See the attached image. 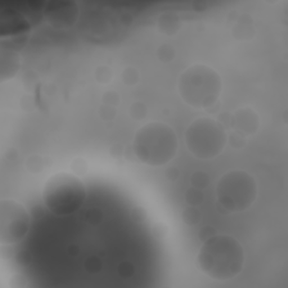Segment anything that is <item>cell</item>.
Segmentation results:
<instances>
[{"label": "cell", "instance_id": "cell-1", "mask_svg": "<svg viewBox=\"0 0 288 288\" xmlns=\"http://www.w3.org/2000/svg\"><path fill=\"white\" fill-rule=\"evenodd\" d=\"M244 258V250L236 238L215 234L202 242L196 261L206 276L215 280H228L242 272Z\"/></svg>", "mask_w": 288, "mask_h": 288}, {"label": "cell", "instance_id": "cell-2", "mask_svg": "<svg viewBox=\"0 0 288 288\" xmlns=\"http://www.w3.org/2000/svg\"><path fill=\"white\" fill-rule=\"evenodd\" d=\"M174 130L162 122H148L140 128L133 138V152L142 164L150 166L168 164L178 151Z\"/></svg>", "mask_w": 288, "mask_h": 288}, {"label": "cell", "instance_id": "cell-3", "mask_svg": "<svg viewBox=\"0 0 288 288\" xmlns=\"http://www.w3.org/2000/svg\"><path fill=\"white\" fill-rule=\"evenodd\" d=\"M223 82L218 71L204 63L188 66L178 80L180 97L195 110L213 107L222 94Z\"/></svg>", "mask_w": 288, "mask_h": 288}, {"label": "cell", "instance_id": "cell-4", "mask_svg": "<svg viewBox=\"0 0 288 288\" xmlns=\"http://www.w3.org/2000/svg\"><path fill=\"white\" fill-rule=\"evenodd\" d=\"M87 197L84 184L78 176L58 172L50 177L43 190V200L52 214L66 216L76 213Z\"/></svg>", "mask_w": 288, "mask_h": 288}, {"label": "cell", "instance_id": "cell-5", "mask_svg": "<svg viewBox=\"0 0 288 288\" xmlns=\"http://www.w3.org/2000/svg\"><path fill=\"white\" fill-rule=\"evenodd\" d=\"M184 143L190 154L200 160L218 156L228 144L224 126L212 117H198L184 132Z\"/></svg>", "mask_w": 288, "mask_h": 288}, {"label": "cell", "instance_id": "cell-6", "mask_svg": "<svg viewBox=\"0 0 288 288\" xmlns=\"http://www.w3.org/2000/svg\"><path fill=\"white\" fill-rule=\"evenodd\" d=\"M258 196V184L254 176L243 170L224 174L216 184L218 204L231 213L249 210Z\"/></svg>", "mask_w": 288, "mask_h": 288}, {"label": "cell", "instance_id": "cell-7", "mask_svg": "<svg viewBox=\"0 0 288 288\" xmlns=\"http://www.w3.org/2000/svg\"><path fill=\"white\" fill-rule=\"evenodd\" d=\"M30 226V216L22 202L12 198L0 200V243L14 246L26 238Z\"/></svg>", "mask_w": 288, "mask_h": 288}, {"label": "cell", "instance_id": "cell-8", "mask_svg": "<svg viewBox=\"0 0 288 288\" xmlns=\"http://www.w3.org/2000/svg\"><path fill=\"white\" fill-rule=\"evenodd\" d=\"M80 16L78 2L70 0L45 2L43 17L54 28H71L76 24Z\"/></svg>", "mask_w": 288, "mask_h": 288}, {"label": "cell", "instance_id": "cell-9", "mask_svg": "<svg viewBox=\"0 0 288 288\" xmlns=\"http://www.w3.org/2000/svg\"><path fill=\"white\" fill-rule=\"evenodd\" d=\"M30 27L28 18L16 9H4L0 12V38L2 40L27 36Z\"/></svg>", "mask_w": 288, "mask_h": 288}, {"label": "cell", "instance_id": "cell-10", "mask_svg": "<svg viewBox=\"0 0 288 288\" xmlns=\"http://www.w3.org/2000/svg\"><path fill=\"white\" fill-rule=\"evenodd\" d=\"M261 122L259 114L252 107H241L233 112L231 126L233 130L244 138L258 132Z\"/></svg>", "mask_w": 288, "mask_h": 288}, {"label": "cell", "instance_id": "cell-11", "mask_svg": "<svg viewBox=\"0 0 288 288\" xmlns=\"http://www.w3.org/2000/svg\"><path fill=\"white\" fill-rule=\"evenodd\" d=\"M20 68V58L12 50L0 48V81L12 79Z\"/></svg>", "mask_w": 288, "mask_h": 288}, {"label": "cell", "instance_id": "cell-12", "mask_svg": "<svg viewBox=\"0 0 288 288\" xmlns=\"http://www.w3.org/2000/svg\"><path fill=\"white\" fill-rule=\"evenodd\" d=\"M233 38L238 40H250L254 38L256 27L249 14H243L238 18L232 28Z\"/></svg>", "mask_w": 288, "mask_h": 288}, {"label": "cell", "instance_id": "cell-13", "mask_svg": "<svg viewBox=\"0 0 288 288\" xmlns=\"http://www.w3.org/2000/svg\"><path fill=\"white\" fill-rule=\"evenodd\" d=\"M158 30L161 34L166 36H174L182 28V20L178 14L174 12H162L158 18Z\"/></svg>", "mask_w": 288, "mask_h": 288}, {"label": "cell", "instance_id": "cell-14", "mask_svg": "<svg viewBox=\"0 0 288 288\" xmlns=\"http://www.w3.org/2000/svg\"><path fill=\"white\" fill-rule=\"evenodd\" d=\"M182 222L188 226H196L202 220V212L198 207L188 206L182 212Z\"/></svg>", "mask_w": 288, "mask_h": 288}, {"label": "cell", "instance_id": "cell-15", "mask_svg": "<svg viewBox=\"0 0 288 288\" xmlns=\"http://www.w3.org/2000/svg\"><path fill=\"white\" fill-rule=\"evenodd\" d=\"M25 166L30 174H40L46 168V162L42 156L32 154L26 159Z\"/></svg>", "mask_w": 288, "mask_h": 288}, {"label": "cell", "instance_id": "cell-16", "mask_svg": "<svg viewBox=\"0 0 288 288\" xmlns=\"http://www.w3.org/2000/svg\"><path fill=\"white\" fill-rule=\"evenodd\" d=\"M204 192L202 189H198L195 187H189L186 192H184V202L188 206L198 207L202 204L204 202Z\"/></svg>", "mask_w": 288, "mask_h": 288}, {"label": "cell", "instance_id": "cell-17", "mask_svg": "<svg viewBox=\"0 0 288 288\" xmlns=\"http://www.w3.org/2000/svg\"><path fill=\"white\" fill-rule=\"evenodd\" d=\"M156 54L160 62L170 63L174 60L176 56H177V51H176V48L171 44L164 43L159 45V48H156Z\"/></svg>", "mask_w": 288, "mask_h": 288}, {"label": "cell", "instance_id": "cell-18", "mask_svg": "<svg viewBox=\"0 0 288 288\" xmlns=\"http://www.w3.org/2000/svg\"><path fill=\"white\" fill-rule=\"evenodd\" d=\"M128 114L130 118L134 120H143L148 115V106L141 100H136L132 102V105L130 106Z\"/></svg>", "mask_w": 288, "mask_h": 288}, {"label": "cell", "instance_id": "cell-19", "mask_svg": "<svg viewBox=\"0 0 288 288\" xmlns=\"http://www.w3.org/2000/svg\"><path fill=\"white\" fill-rule=\"evenodd\" d=\"M120 78H122V81L124 82V84L132 87V86L138 84L140 79H141V76H140V71L136 69V68L128 66V68H125L123 72H122Z\"/></svg>", "mask_w": 288, "mask_h": 288}, {"label": "cell", "instance_id": "cell-20", "mask_svg": "<svg viewBox=\"0 0 288 288\" xmlns=\"http://www.w3.org/2000/svg\"><path fill=\"white\" fill-rule=\"evenodd\" d=\"M112 76H114V74H112V68L106 64L98 66L94 70V79L102 84H110L112 80Z\"/></svg>", "mask_w": 288, "mask_h": 288}, {"label": "cell", "instance_id": "cell-21", "mask_svg": "<svg viewBox=\"0 0 288 288\" xmlns=\"http://www.w3.org/2000/svg\"><path fill=\"white\" fill-rule=\"evenodd\" d=\"M190 184L192 187L198 189H205L210 184V176L205 171H195L190 176Z\"/></svg>", "mask_w": 288, "mask_h": 288}, {"label": "cell", "instance_id": "cell-22", "mask_svg": "<svg viewBox=\"0 0 288 288\" xmlns=\"http://www.w3.org/2000/svg\"><path fill=\"white\" fill-rule=\"evenodd\" d=\"M84 218L88 224L92 225V226H96V225H99L102 222L104 213L102 210L97 208V207H92V208H89L86 212Z\"/></svg>", "mask_w": 288, "mask_h": 288}, {"label": "cell", "instance_id": "cell-23", "mask_svg": "<svg viewBox=\"0 0 288 288\" xmlns=\"http://www.w3.org/2000/svg\"><path fill=\"white\" fill-rule=\"evenodd\" d=\"M84 267L90 274H97L102 268V261L97 256H90L84 260Z\"/></svg>", "mask_w": 288, "mask_h": 288}, {"label": "cell", "instance_id": "cell-24", "mask_svg": "<svg viewBox=\"0 0 288 288\" xmlns=\"http://www.w3.org/2000/svg\"><path fill=\"white\" fill-rule=\"evenodd\" d=\"M120 102V94L115 92V90H107L102 94V104H105L108 106L117 107Z\"/></svg>", "mask_w": 288, "mask_h": 288}, {"label": "cell", "instance_id": "cell-25", "mask_svg": "<svg viewBox=\"0 0 288 288\" xmlns=\"http://www.w3.org/2000/svg\"><path fill=\"white\" fill-rule=\"evenodd\" d=\"M98 115L102 120L110 122L112 120H115V117L117 115V108L105 105V104H102L98 110Z\"/></svg>", "mask_w": 288, "mask_h": 288}, {"label": "cell", "instance_id": "cell-26", "mask_svg": "<svg viewBox=\"0 0 288 288\" xmlns=\"http://www.w3.org/2000/svg\"><path fill=\"white\" fill-rule=\"evenodd\" d=\"M117 272H118L122 278H130L135 272V267L132 262L130 261H122V262L117 266Z\"/></svg>", "mask_w": 288, "mask_h": 288}, {"label": "cell", "instance_id": "cell-27", "mask_svg": "<svg viewBox=\"0 0 288 288\" xmlns=\"http://www.w3.org/2000/svg\"><path fill=\"white\" fill-rule=\"evenodd\" d=\"M88 170V164L87 161L82 158H76V159L71 162V171L72 174H74L76 176L84 174Z\"/></svg>", "mask_w": 288, "mask_h": 288}, {"label": "cell", "instance_id": "cell-28", "mask_svg": "<svg viewBox=\"0 0 288 288\" xmlns=\"http://www.w3.org/2000/svg\"><path fill=\"white\" fill-rule=\"evenodd\" d=\"M246 138L243 136V135L238 134L236 130H233L231 134L228 135V143L231 144V146L234 148H242L246 143Z\"/></svg>", "mask_w": 288, "mask_h": 288}, {"label": "cell", "instance_id": "cell-29", "mask_svg": "<svg viewBox=\"0 0 288 288\" xmlns=\"http://www.w3.org/2000/svg\"><path fill=\"white\" fill-rule=\"evenodd\" d=\"M215 234H218L216 228L210 226V225H206V226H202L200 231H198V238H200V241L204 242L207 238L214 236Z\"/></svg>", "mask_w": 288, "mask_h": 288}, {"label": "cell", "instance_id": "cell-30", "mask_svg": "<svg viewBox=\"0 0 288 288\" xmlns=\"http://www.w3.org/2000/svg\"><path fill=\"white\" fill-rule=\"evenodd\" d=\"M166 179L170 180V182H176V180H178L180 177V171L176 166H171L166 171Z\"/></svg>", "mask_w": 288, "mask_h": 288}, {"label": "cell", "instance_id": "cell-31", "mask_svg": "<svg viewBox=\"0 0 288 288\" xmlns=\"http://www.w3.org/2000/svg\"><path fill=\"white\" fill-rule=\"evenodd\" d=\"M166 233H168V228H166V224L158 223L154 225V226H153V234H154V236L156 238H164Z\"/></svg>", "mask_w": 288, "mask_h": 288}, {"label": "cell", "instance_id": "cell-32", "mask_svg": "<svg viewBox=\"0 0 288 288\" xmlns=\"http://www.w3.org/2000/svg\"><path fill=\"white\" fill-rule=\"evenodd\" d=\"M132 218L135 222H142L146 218V216H144V210L142 208H140V207H136V208H134L132 210Z\"/></svg>", "mask_w": 288, "mask_h": 288}, {"label": "cell", "instance_id": "cell-33", "mask_svg": "<svg viewBox=\"0 0 288 288\" xmlns=\"http://www.w3.org/2000/svg\"><path fill=\"white\" fill-rule=\"evenodd\" d=\"M79 252H80V249L76 244H71L68 246V254L72 256H76L79 254Z\"/></svg>", "mask_w": 288, "mask_h": 288}, {"label": "cell", "instance_id": "cell-34", "mask_svg": "<svg viewBox=\"0 0 288 288\" xmlns=\"http://www.w3.org/2000/svg\"><path fill=\"white\" fill-rule=\"evenodd\" d=\"M114 146L116 148V151L110 150V154H112V156H114V158H120L122 154H123V148H122L120 144H115Z\"/></svg>", "mask_w": 288, "mask_h": 288}]
</instances>
